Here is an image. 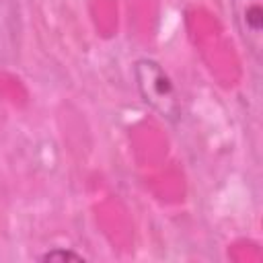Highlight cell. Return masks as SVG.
Segmentation results:
<instances>
[{
    "mask_svg": "<svg viewBox=\"0 0 263 263\" xmlns=\"http://www.w3.org/2000/svg\"><path fill=\"white\" fill-rule=\"evenodd\" d=\"M14 45V8L0 0V62L8 58Z\"/></svg>",
    "mask_w": 263,
    "mask_h": 263,
    "instance_id": "3",
    "label": "cell"
},
{
    "mask_svg": "<svg viewBox=\"0 0 263 263\" xmlns=\"http://www.w3.org/2000/svg\"><path fill=\"white\" fill-rule=\"evenodd\" d=\"M39 261H84L82 255L70 251V249H51L39 257Z\"/></svg>",
    "mask_w": 263,
    "mask_h": 263,
    "instance_id": "4",
    "label": "cell"
},
{
    "mask_svg": "<svg viewBox=\"0 0 263 263\" xmlns=\"http://www.w3.org/2000/svg\"><path fill=\"white\" fill-rule=\"evenodd\" d=\"M236 31L255 60L263 49V0H230Z\"/></svg>",
    "mask_w": 263,
    "mask_h": 263,
    "instance_id": "2",
    "label": "cell"
},
{
    "mask_svg": "<svg viewBox=\"0 0 263 263\" xmlns=\"http://www.w3.org/2000/svg\"><path fill=\"white\" fill-rule=\"evenodd\" d=\"M134 80L142 101L166 121L181 117L179 92L166 74V70L152 58H140L134 62Z\"/></svg>",
    "mask_w": 263,
    "mask_h": 263,
    "instance_id": "1",
    "label": "cell"
}]
</instances>
